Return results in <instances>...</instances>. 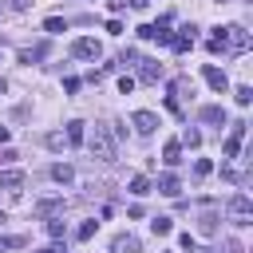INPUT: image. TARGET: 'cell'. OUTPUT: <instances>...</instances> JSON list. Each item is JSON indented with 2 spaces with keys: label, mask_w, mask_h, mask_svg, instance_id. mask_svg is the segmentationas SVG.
Masks as SVG:
<instances>
[{
  "label": "cell",
  "mask_w": 253,
  "mask_h": 253,
  "mask_svg": "<svg viewBox=\"0 0 253 253\" xmlns=\"http://www.w3.org/2000/svg\"><path fill=\"white\" fill-rule=\"evenodd\" d=\"M210 51H213V55H221V51H233V55H241V51H249V32H245L241 24L217 28V36L210 40Z\"/></svg>",
  "instance_id": "obj_1"
},
{
  "label": "cell",
  "mask_w": 253,
  "mask_h": 253,
  "mask_svg": "<svg viewBox=\"0 0 253 253\" xmlns=\"http://www.w3.org/2000/svg\"><path fill=\"white\" fill-rule=\"evenodd\" d=\"M83 142H87V150L99 158V162H115V134H111V126L107 123H95V130L91 134H83Z\"/></svg>",
  "instance_id": "obj_2"
},
{
  "label": "cell",
  "mask_w": 253,
  "mask_h": 253,
  "mask_svg": "<svg viewBox=\"0 0 253 253\" xmlns=\"http://www.w3.org/2000/svg\"><path fill=\"white\" fill-rule=\"evenodd\" d=\"M229 217H233L237 225H249L253 206H249V198H245V194H233V198H229Z\"/></svg>",
  "instance_id": "obj_3"
},
{
  "label": "cell",
  "mask_w": 253,
  "mask_h": 253,
  "mask_svg": "<svg viewBox=\"0 0 253 253\" xmlns=\"http://www.w3.org/2000/svg\"><path fill=\"white\" fill-rule=\"evenodd\" d=\"M71 55H79V59H99V55H103V43L91 40V36H83V40L71 43Z\"/></svg>",
  "instance_id": "obj_4"
},
{
  "label": "cell",
  "mask_w": 253,
  "mask_h": 253,
  "mask_svg": "<svg viewBox=\"0 0 253 253\" xmlns=\"http://www.w3.org/2000/svg\"><path fill=\"white\" fill-rule=\"evenodd\" d=\"M134 67H138V79H142V83H158V79H162V63H158V59H142V55H138Z\"/></svg>",
  "instance_id": "obj_5"
},
{
  "label": "cell",
  "mask_w": 253,
  "mask_h": 253,
  "mask_svg": "<svg viewBox=\"0 0 253 253\" xmlns=\"http://www.w3.org/2000/svg\"><path fill=\"white\" fill-rule=\"evenodd\" d=\"M202 75H206V83H210V87H213L217 95H225V91H229V79H225V71H221V67L206 63V67H202Z\"/></svg>",
  "instance_id": "obj_6"
},
{
  "label": "cell",
  "mask_w": 253,
  "mask_h": 253,
  "mask_svg": "<svg viewBox=\"0 0 253 253\" xmlns=\"http://www.w3.org/2000/svg\"><path fill=\"white\" fill-rule=\"evenodd\" d=\"M241 142H245V123H233V130L225 138V158H237L241 154Z\"/></svg>",
  "instance_id": "obj_7"
},
{
  "label": "cell",
  "mask_w": 253,
  "mask_h": 253,
  "mask_svg": "<svg viewBox=\"0 0 253 253\" xmlns=\"http://www.w3.org/2000/svg\"><path fill=\"white\" fill-rule=\"evenodd\" d=\"M130 123H134V130H138V134H150V130L158 126V115H154V111H134V115H130Z\"/></svg>",
  "instance_id": "obj_8"
},
{
  "label": "cell",
  "mask_w": 253,
  "mask_h": 253,
  "mask_svg": "<svg viewBox=\"0 0 253 253\" xmlns=\"http://www.w3.org/2000/svg\"><path fill=\"white\" fill-rule=\"evenodd\" d=\"M111 253H138V237L134 233H119L111 241Z\"/></svg>",
  "instance_id": "obj_9"
},
{
  "label": "cell",
  "mask_w": 253,
  "mask_h": 253,
  "mask_svg": "<svg viewBox=\"0 0 253 253\" xmlns=\"http://www.w3.org/2000/svg\"><path fill=\"white\" fill-rule=\"evenodd\" d=\"M20 186H24V174H20V170H4V174H0V190L20 194Z\"/></svg>",
  "instance_id": "obj_10"
},
{
  "label": "cell",
  "mask_w": 253,
  "mask_h": 253,
  "mask_svg": "<svg viewBox=\"0 0 253 253\" xmlns=\"http://www.w3.org/2000/svg\"><path fill=\"white\" fill-rule=\"evenodd\" d=\"M83 126H87V123H79V119L67 123V146H83V134H87Z\"/></svg>",
  "instance_id": "obj_11"
},
{
  "label": "cell",
  "mask_w": 253,
  "mask_h": 253,
  "mask_svg": "<svg viewBox=\"0 0 253 253\" xmlns=\"http://www.w3.org/2000/svg\"><path fill=\"white\" fill-rule=\"evenodd\" d=\"M162 162H166V166H178V162H182V142L170 138V142L162 146Z\"/></svg>",
  "instance_id": "obj_12"
},
{
  "label": "cell",
  "mask_w": 253,
  "mask_h": 253,
  "mask_svg": "<svg viewBox=\"0 0 253 253\" xmlns=\"http://www.w3.org/2000/svg\"><path fill=\"white\" fill-rule=\"evenodd\" d=\"M158 194H166V198H178V194H182L178 178H174V174H162V178H158Z\"/></svg>",
  "instance_id": "obj_13"
},
{
  "label": "cell",
  "mask_w": 253,
  "mask_h": 253,
  "mask_svg": "<svg viewBox=\"0 0 253 253\" xmlns=\"http://www.w3.org/2000/svg\"><path fill=\"white\" fill-rule=\"evenodd\" d=\"M202 123H213V126H225V111H221V107H202Z\"/></svg>",
  "instance_id": "obj_14"
},
{
  "label": "cell",
  "mask_w": 253,
  "mask_h": 253,
  "mask_svg": "<svg viewBox=\"0 0 253 253\" xmlns=\"http://www.w3.org/2000/svg\"><path fill=\"white\" fill-rule=\"evenodd\" d=\"M130 194H134V198H146V194H150V178H146V174H134V178H130Z\"/></svg>",
  "instance_id": "obj_15"
},
{
  "label": "cell",
  "mask_w": 253,
  "mask_h": 253,
  "mask_svg": "<svg viewBox=\"0 0 253 253\" xmlns=\"http://www.w3.org/2000/svg\"><path fill=\"white\" fill-rule=\"evenodd\" d=\"M51 178H55V182H63V186H67V182H71V178H75V170H71V166H63V162H59V166H51Z\"/></svg>",
  "instance_id": "obj_16"
},
{
  "label": "cell",
  "mask_w": 253,
  "mask_h": 253,
  "mask_svg": "<svg viewBox=\"0 0 253 253\" xmlns=\"http://www.w3.org/2000/svg\"><path fill=\"white\" fill-rule=\"evenodd\" d=\"M150 229H154L158 237H166V233L174 229V221H170V217H154V221H150Z\"/></svg>",
  "instance_id": "obj_17"
},
{
  "label": "cell",
  "mask_w": 253,
  "mask_h": 253,
  "mask_svg": "<svg viewBox=\"0 0 253 253\" xmlns=\"http://www.w3.org/2000/svg\"><path fill=\"white\" fill-rule=\"evenodd\" d=\"M95 229H99V221H83L75 237H79V241H91V237H95Z\"/></svg>",
  "instance_id": "obj_18"
},
{
  "label": "cell",
  "mask_w": 253,
  "mask_h": 253,
  "mask_svg": "<svg viewBox=\"0 0 253 253\" xmlns=\"http://www.w3.org/2000/svg\"><path fill=\"white\" fill-rule=\"evenodd\" d=\"M233 99H237V103H241V107H249V99H253V91H249V87H245V83H241V87H237V91H233Z\"/></svg>",
  "instance_id": "obj_19"
},
{
  "label": "cell",
  "mask_w": 253,
  "mask_h": 253,
  "mask_svg": "<svg viewBox=\"0 0 253 253\" xmlns=\"http://www.w3.org/2000/svg\"><path fill=\"white\" fill-rule=\"evenodd\" d=\"M182 142H186V146H202V134H198V130H190V126H186V130H182Z\"/></svg>",
  "instance_id": "obj_20"
},
{
  "label": "cell",
  "mask_w": 253,
  "mask_h": 253,
  "mask_svg": "<svg viewBox=\"0 0 253 253\" xmlns=\"http://www.w3.org/2000/svg\"><path fill=\"white\" fill-rule=\"evenodd\" d=\"M198 229H202V233H217V217H213V213H206V217H202V225H198Z\"/></svg>",
  "instance_id": "obj_21"
},
{
  "label": "cell",
  "mask_w": 253,
  "mask_h": 253,
  "mask_svg": "<svg viewBox=\"0 0 253 253\" xmlns=\"http://www.w3.org/2000/svg\"><path fill=\"white\" fill-rule=\"evenodd\" d=\"M43 28H47V32H67V24H63L59 16H47V24H43Z\"/></svg>",
  "instance_id": "obj_22"
},
{
  "label": "cell",
  "mask_w": 253,
  "mask_h": 253,
  "mask_svg": "<svg viewBox=\"0 0 253 253\" xmlns=\"http://www.w3.org/2000/svg\"><path fill=\"white\" fill-rule=\"evenodd\" d=\"M43 142H47V146H51V150H63V134H55V130H51V134H47V138H43Z\"/></svg>",
  "instance_id": "obj_23"
},
{
  "label": "cell",
  "mask_w": 253,
  "mask_h": 253,
  "mask_svg": "<svg viewBox=\"0 0 253 253\" xmlns=\"http://www.w3.org/2000/svg\"><path fill=\"white\" fill-rule=\"evenodd\" d=\"M210 170H213V166H210V162H206V158H198V162H194V174H198V178H206V174H210Z\"/></svg>",
  "instance_id": "obj_24"
},
{
  "label": "cell",
  "mask_w": 253,
  "mask_h": 253,
  "mask_svg": "<svg viewBox=\"0 0 253 253\" xmlns=\"http://www.w3.org/2000/svg\"><path fill=\"white\" fill-rule=\"evenodd\" d=\"M119 91H123V95H130V91H134V79H130V75H123V79H119Z\"/></svg>",
  "instance_id": "obj_25"
},
{
  "label": "cell",
  "mask_w": 253,
  "mask_h": 253,
  "mask_svg": "<svg viewBox=\"0 0 253 253\" xmlns=\"http://www.w3.org/2000/svg\"><path fill=\"white\" fill-rule=\"evenodd\" d=\"M47 233L51 237H63V221H47Z\"/></svg>",
  "instance_id": "obj_26"
},
{
  "label": "cell",
  "mask_w": 253,
  "mask_h": 253,
  "mask_svg": "<svg viewBox=\"0 0 253 253\" xmlns=\"http://www.w3.org/2000/svg\"><path fill=\"white\" fill-rule=\"evenodd\" d=\"M178 245H182V249H190V253H194V245H198V241H194V237H190V233H182V237H178Z\"/></svg>",
  "instance_id": "obj_27"
},
{
  "label": "cell",
  "mask_w": 253,
  "mask_h": 253,
  "mask_svg": "<svg viewBox=\"0 0 253 253\" xmlns=\"http://www.w3.org/2000/svg\"><path fill=\"white\" fill-rule=\"evenodd\" d=\"M225 249L229 253H241V241H225Z\"/></svg>",
  "instance_id": "obj_28"
},
{
  "label": "cell",
  "mask_w": 253,
  "mask_h": 253,
  "mask_svg": "<svg viewBox=\"0 0 253 253\" xmlns=\"http://www.w3.org/2000/svg\"><path fill=\"white\" fill-rule=\"evenodd\" d=\"M146 4H150V0H130V8H134V12H142Z\"/></svg>",
  "instance_id": "obj_29"
},
{
  "label": "cell",
  "mask_w": 253,
  "mask_h": 253,
  "mask_svg": "<svg viewBox=\"0 0 253 253\" xmlns=\"http://www.w3.org/2000/svg\"><path fill=\"white\" fill-rule=\"evenodd\" d=\"M36 253H63V245H47V249H36Z\"/></svg>",
  "instance_id": "obj_30"
},
{
  "label": "cell",
  "mask_w": 253,
  "mask_h": 253,
  "mask_svg": "<svg viewBox=\"0 0 253 253\" xmlns=\"http://www.w3.org/2000/svg\"><path fill=\"white\" fill-rule=\"evenodd\" d=\"M28 4H32V0H12V8H28Z\"/></svg>",
  "instance_id": "obj_31"
},
{
  "label": "cell",
  "mask_w": 253,
  "mask_h": 253,
  "mask_svg": "<svg viewBox=\"0 0 253 253\" xmlns=\"http://www.w3.org/2000/svg\"><path fill=\"white\" fill-rule=\"evenodd\" d=\"M0 142H8V126H0Z\"/></svg>",
  "instance_id": "obj_32"
},
{
  "label": "cell",
  "mask_w": 253,
  "mask_h": 253,
  "mask_svg": "<svg viewBox=\"0 0 253 253\" xmlns=\"http://www.w3.org/2000/svg\"><path fill=\"white\" fill-rule=\"evenodd\" d=\"M217 4H225V0H217Z\"/></svg>",
  "instance_id": "obj_33"
}]
</instances>
